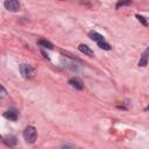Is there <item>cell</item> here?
<instances>
[{"instance_id":"1","label":"cell","mask_w":149,"mask_h":149,"mask_svg":"<svg viewBox=\"0 0 149 149\" xmlns=\"http://www.w3.org/2000/svg\"><path fill=\"white\" fill-rule=\"evenodd\" d=\"M36 136H37V133L33 126H28L23 130V137H24L26 142H28V143H34L36 140Z\"/></svg>"},{"instance_id":"2","label":"cell","mask_w":149,"mask_h":149,"mask_svg":"<svg viewBox=\"0 0 149 149\" xmlns=\"http://www.w3.org/2000/svg\"><path fill=\"white\" fill-rule=\"evenodd\" d=\"M20 72L26 79H30L34 74V69L28 64H21L20 65Z\"/></svg>"},{"instance_id":"3","label":"cell","mask_w":149,"mask_h":149,"mask_svg":"<svg viewBox=\"0 0 149 149\" xmlns=\"http://www.w3.org/2000/svg\"><path fill=\"white\" fill-rule=\"evenodd\" d=\"M3 5H5L6 9H8L10 12H17L20 9V5L16 0H5Z\"/></svg>"},{"instance_id":"4","label":"cell","mask_w":149,"mask_h":149,"mask_svg":"<svg viewBox=\"0 0 149 149\" xmlns=\"http://www.w3.org/2000/svg\"><path fill=\"white\" fill-rule=\"evenodd\" d=\"M17 115H19V113H17V111L15 108H9L3 113V116L6 119L10 120V121H16L17 120Z\"/></svg>"},{"instance_id":"5","label":"cell","mask_w":149,"mask_h":149,"mask_svg":"<svg viewBox=\"0 0 149 149\" xmlns=\"http://www.w3.org/2000/svg\"><path fill=\"white\" fill-rule=\"evenodd\" d=\"M69 84L72 87H74L76 90H83V87H84V84H83V81L79 78H71L69 80Z\"/></svg>"},{"instance_id":"6","label":"cell","mask_w":149,"mask_h":149,"mask_svg":"<svg viewBox=\"0 0 149 149\" xmlns=\"http://www.w3.org/2000/svg\"><path fill=\"white\" fill-rule=\"evenodd\" d=\"M78 50H79L80 52H83L84 55H86V56H90V57L93 56V50H92L90 47H87L86 44H79Z\"/></svg>"},{"instance_id":"7","label":"cell","mask_w":149,"mask_h":149,"mask_svg":"<svg viewBox=\"0 0 149 149\" xmlns=\"http://www.w3.org/2000/svg\"><path fill=\"white\" fill-rule=\"evenodd\" d=\"M148 57H149V49H147V50L142 54V57H141V59H140V62H139V65H140V66H146L147 63H148Z\"/></svg>"},{"instance_id":"8","label":"cell","mask_w":149,"mask_h":149,"mask_svg":"<svg viewBox=\"0 0 149 149\" xmlns=\"http://www.w3.org/2000/svg\"><path fill=\"white\" fill-rule=\"evenodd\" d=\"M90 37H91L93 41H95L97 43H100V42H104V41H105V38H104L100 34H98L97 31H91V33H90Z\"/></svg>"},{"instance_id":"9","label":"cell","mask_w":149,"mask_h":149,"mask_svg":"<svg viewBox=\"0 0 149 149\" xmlns=\"http://www.w3.org/2000/svg\"><path fill=\"white\" fill-rule=\"evenodd\" d=\"M3 141L8 146H15L16 144V137L14 135H7L3 137Z\"/></svg>"},{"instance_id":"10","label":"cell","mask_w":149,"mask_h":149,"mask_svg":"<svg viewBox=\"0 0 149 149\" xmlns=\"http://www.w3.org/2000/svg\"><path fill=\"white\" fill-rule=\"evenodd\" d=\"M38 44H40V45H42L43 48H48V49H52V48H54V47H52V44H51L50 42L44 41V40H41V41L38 42Z\"/></svg>"},{"instance_id":"11","label":"cell","mask_w":149,"mask_h":149,"mask_svg":"<svg viewBox=\"0 0 149 149\" xmlns=\"http://www.w3.org/2000/svg\"><path fill=\"white\" fill-rule=\"evenodd\" d=\"M98 45L101 48V49H104V50H111V45L106 42V41H104V42H100V43H98Z\"/></svg>"},{"instance_id":"12","label":"cell","mask_w":149,"mask_h":149,"mask_svg":"<svg viewBox=\"0 0 149 149\" xmlns=\"http://www.w3.org/2000/svg\"><path fill=\"white\" fill-rule=\"evenodd\" d=\"M130 0H121V1H119L118 3H116V8H119L120 6H126V5H130Z\"/></svg>"},{"instance_id":"13","label":"cell","mask_w":149,"mask_h":149,"mask_svg":"<svg viewBox=\"0 0 149 149\" xmlns=\"http://www.w3.org/2000/svg\"><path fill=\"white\" fill-rule=\"evenodd\" d=\"M136 19H137V20H139V21H140V22H141L143 26H147V24H148L147 20H146V19H144L142 15H139V14H137V15H136Z\"/></svg>"},{"instance_id":"14","label":"cell","mask_w":149,"mask_h":149,"mask_svg":"<svg viewBox=\"0 0 149 149\" xmlns=\"http://www.w3.org/2000/svg\"><path fill=\"white\" fill-rule=\"evenodd\" d=\"M6 94V91H5V88H3V86H1V97H3Z\"/></svg>"},{"instance_id":"15","label":"cell","mask_w":149,"mask_h":149,"mask_svg":"<svg viewBox=\"0 0 149 149\" xmlns=\"http://www.w3.org/2000/svg\"><path fill=\"white\" fill-rule=\"evenodd\" d=\"M146 109H147V111H148V112H149V106H148V107H147V108H146Z\"/></svg>"}]
</instances>
